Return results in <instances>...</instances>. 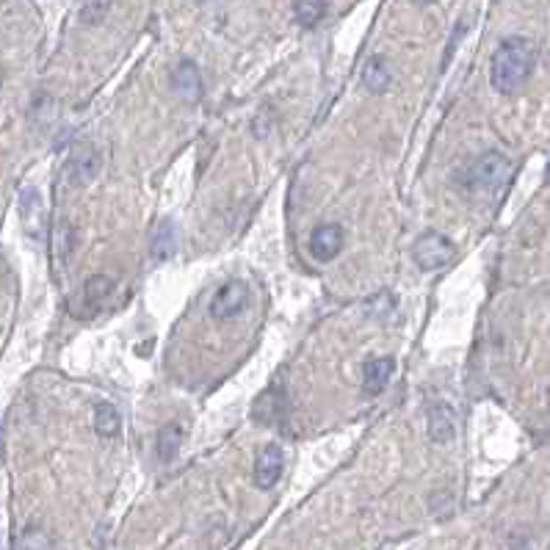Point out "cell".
Masks as SVG:
<instances>
[{
    "mask_svg": "<svg viewBox=\"0 0 550 550\" xmlns=\"http://www.w3.org/2000/svg\"><path fill=\"white\" fill-rule=\"evenodd\" d=\"M182 440H186V429H182L177 421H169L167 426H160L158 440H155V451H158L160 460H164V462L174 460Z\"/></svg>",
    "mask_w": 550,
    "mask_h": 550,
    "instance_id": "13",
    "label": "cell"
},
{
    "mask_svg": "<svg viewBox=\"0 0 550 550\" xmlns=\"http://www.w3.org/2000/svg\"><path fill=\"white\" fill-rule=\"evenodd\" d=\"M19 550H50V539L39 529H28L19 539Z\"/></svg>",
    "mask_w": 550,
    "mask_h": 550,
    "instance_id": "20",
    "label": "cell"
},
{
    "mask_svg": "<svg viewBox=\"0 0 550 550\" xmlns=\"http://www.w3.org/2000/svg\"><path fill=\"white\" fill-rule=\"evenodd\" d=\"M293 17L302 28H315L327 17V0H296Z\"/></svg>",
    "mask_w": 550,
    "mask_h": 550,
    "instance_id": "16",
    "label": "cell"
},
{
    "mask_svg": "<svg viewBox=\"0 0 550 550\" xmlns=\"http://www.w3.org/2000/svg\"><path fill=\"white\" fill-rule=\"evenodd\" d=\"M512 174V164L507 155L500 152H484L481 158H476L470 167H465L460 172V186L470 194H495L507 186V180Z\"/></svg>",
    "mask_w": 550,
    "mask_h": 550,
    "instance_id": "2",
    "label": "cell"
},
{
    "mask_svg": "<svg viewBox=\"0 0 550 550\" xmlns=\"http://www.w3.org/2000/svg\"><path fill=\"white\" fill-rule=\"evenodd\" d=\"M453 434H456L453 407H448V404H434L429 409V438L434 443H451Z\"/></svg>",
    "mask_w": 550,
    "mask_h": 550,
    "instance_id": "10",
    "label": "cell"
},
{
    "mask_svg": "<svg viewBox=\"0 0 550 550\" xmlns=\"http://www.w3.org/2000/svg\"><path fill=\"white\" fill-rule=\"evenodd\" d=\"M122 429V418H120V409L103 401L95 407V431L100 434V438H117Z\"/></svg>",
    "mask_w": 550,
    "mask_h": 550,
    "instance_id": "15",
    "label": "cell"
},
{
    "mask_svg": "<svg viewBox=\"0 0 550 550\" xmlns=\"http://www.w3.org/2000/svg\"><path fill=\"white\" fill-rule=\"evenodd\" d=\"M456 255V246L443 233H426L412 246V260L423 271H438L445 263H451Z\"/></svg>",
    "mask_w": 550,
    "mask_h": 550,
    "instance_id": "4",
    "label": "cell"
},
{
    "mask_svg": "<svg viewBox=\"0 0 550 550\" xmlns=\"http://www.w3.org/2000/svg\"><path fill=\"white\" fill-rule=\"evenodd\" d=\"M100 169H103L100 152L95 147H89V144H78L64 160L61 180H64L66 189H83L100 174Z\"/></svg>",
    "mask_w": 550,
    "mask_h": 550,
    "instance_id": "3",
    "label": "cell"
},
{
    "mask_svg": "<svg viewBox=\"0 0 550 550\" xmlns=\"http://www.w3.org/2000/svg\"><path fill=\"white\" fill-rule=\"evenodd\" d=\"M249 302V288L244 280H227L211 299V315L216 321H230L244 313Z\"/></svg>",
    "mask_w": 550,
    "mask_h": 550,
    "instance_id": "5",
    "label": "cell"
},
{
    "mask_svg": "<svg viewBox=\"0 0 550 550\" xmlns=\"http://www.w3.org/2000/svg\"><path fill=\"white\" fill-rule=\"evenodd\" d=\"M534 70V44L529 39H503L490 61V83L500 95H512Z\"/></svg>",
    "mask_w": 550,
    "mask_h": 550,
    "instance_id": "1",
    "label": "cell"
},
{
    "mask_svg": "<svg viewBox=\"0 0 550 550\" xmlns=\"http://www.w3.org/2000/svg\"><path fill=\"white\" fill-rule=\"evenodd\" d=\"M169 86H172V95L180 97V100H199L202 95V75L197 70V64L194 61H180L172 75H169Z\"/></svg>",
    "mask_w": 550,
    "mask_h": 550,
    "instance_id": "7",
    "label": "cell"
},
{
    "mask_svg": "<svg viewBox=\"0 0 550 550\" xmlns=\"http://www.w3.org/2000/svg\"><path fill=\"white\" fill-rule=\"evenodd\" d=\"M283 468H285V456H283V448L280 445H266L258 460H255V484L260 490H268L280 481L283 476Z\"/></svg>",
    "mask_w": 550,
    "mask_h": 550,
    "instance_id": "8",
    "label": "cell"
},
{
    "mask_svg": "<svg viewBox=\"0 0 550 550\" xmlns=\"http://www.w3.org/2000/svg\"><path fill=\"white\" fill-rule=\"evenodd\" d=\"M391 81H393L391 66H387V61L382 56H371L368 61H365V66H362V86L368 89L371 95H382V91H387Z\"/></svg>",
    "mask_w": 550,
    "mask_h": 550,
    "instance_id": "12",
    "label": "cell"
},
{
    "mask_svg": "<svg viewBox=\"0 0 550 550\" xmlns=\"http://www.w3.org/2000/svg\"><path fill=\"white\" fill-rule=\"evenodd\" d=\"M343 244H346V233H343L340 224H318L310 233V255L318 263H329L340 255Z\"/></svg>",
    "mask_w": 550,
    "mask_h": 550,
    "instance_id": "6",
    "label": "cell"
},
{
    "mask_svg": "<svg viewBox=\"0 0 550 550\" xmlns=\"http://www.w3.org/2000/svg\"><path fill=\"white\" fill-rule=\"evenodd\" d=\"M111 290H113V280L105 277V274H95V277H89L83 285L86 302H103V299H108Z\"/></svg>",
    "mask_w": 550,
    "mask_h": 550,
    "instance_id": "17",
    "label": "cell"
},
{
    "mask_svg": "<svg viewBox=\"0 0 550 550\" xmlns=\"http://www.w3.org/2000/svg\"><path fill=\"white\" fill-rule=\"evenodd\" d=\"M393 368H396V362L391 357H374L365 362V368H362V387H365V393H382L387 382H391L393 376Z\"/></svg>",
    "mask_w": 550,
    "mask_h": 550,
    "instance_id": "9",
    "label": "cell"
},
{
    "mask_svg": "<svg viewBox=\"0 0 550 550\" xmlns=\"http://www.w3.org/2000/svg\"><path fill=\"white\" fill-rule=\"evenodd\" d=\"M108 12H111V0H83L81 22H86V26H97V22L105 19Z\"/></svg>",
    "mask_w": 550,
    "mask_h": 550,
    "instance_id": "18",
    "label": "cell"
},
{
    "mask_svg": "<svg viewBox=\"0 0 550 550\" xmlns=\"http://www.w3.org/2000/svg\"><path fill=\"white\" fill-rule=\"evenodd\" d=\"M19 211H22V227H26V233L31 238H39V233H42V199L36 197L34 189L22 191Z\"/></svg>",
    "mask_w": 550,
    "mask_h": 550,
    "instance_id": "14",
    "label": "cell"
},
{
    "mask_svg": "<svg viewBox=\"0 0 550 550\" xmlns=\"http://www.w3.org/2000/svg\"><path fill=\"white\" fill-rule=\"evenodd\" d=\"M412 4H418V6H426V4H431V0H412Z\"/></svg>",
    "mask_w": 550,
    "mask_h": 550,
    "instance_id": "21",
    "label": "cell"
},
{
    "mask_svg": "<svg viewBox=\"0 0 550 550\" xmlns=\"http://www.w3.org/2000/svg\"><path fill=\"white\" fill-rule=\"evenodd\" d=\"M73 246H75V230H73V224H61L58 227V233H56V252H58V258L66 260L73 255Z\"/></svg>",
    "mask_w": 550,
    "mask_h": 550,
    "instance_id": "19",
    "label": "cell"
},
{
    "mask_svg": "<svg viewBox=\"0 0 550 550\" xmlns=\"http://www.w3.org/2000/svg\"><path fill=\"white\" fill-rule=\"evenodd\" d=\"M174 249H177V227L169 219L158 221V227L152 230V238H150V258L155 263H164L174 255Z\"/></svg>",
    "mask_w": 550,
    "mask_h": 550,
    "instance_id": "11",
    "label": "cell"
}]
</instances>
